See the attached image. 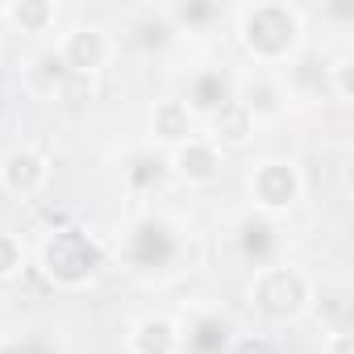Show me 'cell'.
<instances>
[{"label": "cell", "instance_id": "6da1fadb", "mask_svg": "<svg viewBox=\"0 0 354 354\" xmlns=\"http://www.w3.org/2000/svg\"><path fill=\"white\" fill-rule=\"evenodd\" d=\"M109 250H113V263L129 279L162 283V279H175L180 271H188L192 234H188V225L175 213L142 209V213H133L121 225V234H117V242Z\"/></svg>", "mask_w": 354, "mask_h": 354}, {"label": "cell", "instance_id": "7a4b0ae2", "mask_svg": "<svg viewBox=\"0 0 354 354\" xmlns=\"http://www.w3.org/2000/svg\"><path fill=\"white\" fill-rule=\"evenodd\" d=\"M238 50L246 67L283 71L308 46V13L292 0H254V5L230 9Z\"/></svg>", "mask_w": 354, "mask_h": 354}, {"label": "cell", "instance_id": "3957f363", "mask_svg": "<svg viewBox=\"0 0 354 354\" xmlns=\"http://www.w3.org/2000/svg\"><path fill=\"white\" fill-rule=\"evenodd\" d=\"M34 263H38V275L50 288H59V292H88L113 267V250L88 225L63 221V225H50L38 238Z\"/></svg>", "mask_w": 354, "mask_h": 354}, {"label": "cell", "instance_id": "277c9868", "mask_svg": "<svg viewBox=\"0 0 354 354\" xmlns=\"http://www.w3.org/2000/svg\"><path fill=\"white\" fill-rule=\"evenodd\" d=\"M313 300H317V279L292 259L250 271L246 279V308L263 325H300L304 317H313Z\"/></svg>", "mask_w": 354, "mask_h": 354}, {"label": "cell", "instance_id": "5b68a950", "mask_svg": "<svg viewBox=\"0 0 354 354\" xmlns=\"http://www.w3.org/2000/svg\"><path fill=\"white\" fill-rule=\"evenodd\" d=\"M304 188H308L304 171L288 154H263L246 171V201H250V209L267 213V217H279V221L304 201Z\"/></svg>", "mask_w": 354, "mask_h": 354}, {"label": "cell", "instance_id": "8992f818", "mask_svg": "<svg viewBox=\"0 0 354 354\" xmlns=\"http://www.w3.org/2000/svg\"><path fill=\"white\" fill-rule=\"evenodd\" d=\"M55 50H59L63 67L71 71V80H96V75H104V71L117 63V55H121L117 30L104 26V21H96V17H75V21H67V26L55 34Z\"/></svg>", "mask_w": 354, "mask_h": 354}, {"label": "cell", "instance_id": "52a82bcc", "mask_svg": "<svg viewBox=\"0 0 354 354\" xmlns=\"http://www.w3.org/2000/svg\"><path fill=\"white\" fill-rule=\"evenodd\" d=\"M184 38L175 34L171 17H167V5H133L121 13V34H117V46H129L138 59H167Z\"/></svg>", "mask_w": 354, "mask_h": 354}, {"label": "cell", "instance_id": "ba28073f", "mask_svg": "<svg viewBox=\"0 0 354 354\" xmlns=\"http://www.w3.org/2000/svg\"><path fill=\"white\" fill-rule=\"evenodd\" d=\"M50 154L30 142H17L0 154V192L9 201H38L50 188Z\"/></svg>", "mask_w": 354, "mask_h": 354}, {"label": "cell", "instance_id": "9c48e42d", "mask_svg": "<svg viewBox=\"0 0 354 354\" xmlns=\"http://www.w3.org/2000/svg\"><path fill=\"white\" fill-rule=\"evenodd\" d=\"M234 84H238L234 67H225V63H201V67H192L184 75V88L175 92V96H180L184 109L196 117V125H205L225 104H234Z\"/></svg>", "mask_w": 354, "mask_h": 354}, {"label": "cell", "instance_id": "30bf717a", "mask_svg": "<svg viewBox=\"0 0 354 354\" xmlns=\"http://www.w3.org/2000/svg\"><path fill=\"white\" fill-rule=\"evenodd\" d=\"M175 321H180V354H225L242 329L221 304H192Z\"/></svg>", "mask_w": 354, "mask_h": 354}, {"label": "cell", "instance_id": "8fae6325", "mask_svg": "<svg viewBox=\"0 0 354 354\" xmlns=\"http://www.w3.org/2000/svg\"><path fill=\"white\" fill-rule=\"evenodd\" d=\"M234 100L259 121H283L292 113V92L283 84L279 71H267V67H242L238 71V84H234Z\"/></svg>", "mask_w": 354, "mask_h": 354}, {"label": "cell", "instance_id": "7c38bea8", "mask_svg": "<svg viewBox=\"0 0 354 354\" xmlns=\"http://www.w3.org/2000/svg\"><path fill=\"white\" fill-rule=\"evenodd\" d=\"M234 250H238V259L250 271H263V267L288 259V230H283L279 217H267V213H254L250 209L234 225Z\"/></svg>", "mask_w": 354, "mask_h": 354}, {"label": "cell", "instance_id": "4fadbf2b", "mask_svg": "<svg viewBox=\"0 0 354 354\" xmlns=\"http://www.w3.org/2000/svg\"><path fill=\"white\" fill-rule=\"evenodd\" d=\"M167 175L184 188H213L225 175V150H217L205 133H196L167 154Z\"/></svg>", "mask_w": 354, "mask_h": 354}, {"label": "cell", "instance_id": "5bb4252c", "mask_svg": "<svg viewBox=\"0 0 354 354\" xmlns=\"http://www.w3.org/2000/svg\"><path fill=\"white\" fill-rule=\"evenodd\" d=\"M146 133H150V150L171 154L175 146H184L188 138H196L201 125H196V117L184 109L180 96H158V100L150 104V113H146Z\"/></svg>", "mask_w": 354, "mask_h": 354}, {"label": "cell", "instance_id": "9a60e30c", "mask_svg": "<svg viewBox=\"0 0 354 354\" xmlns=\"http://www.w3.org/2000/svg\"><path fill=\"white\" fill-rule=\"evenodd\" d=\"M67 84H71V71L63 67L55 42H42V46H34L26 55V63H21V88H26V96L55 100V96L67 92Z\"/></svg>", "mask_w": 354, "mask_h": 354}, {"label": "cell", "instance_id": "2e32d148", "mask_svg": "<svg viewBox=\"0 0 354 354\" xmlns=\"http://www.w3.org/2000/svg\"><path fill=\"white\" fill-rule=\"evenodd\" d=\"M125 354H180L175 313H142L125 325Z\"/></svg>", "mask_w": 354, "mask_h": 354}, {"label": "cell", "instance_id": "e0dca14e", "mask_svg": "<svg viewBox=\"0 0 354 354\" xmlns=\"http://www.w3.org/2000/svg\"><path fill=\"white\" fill-rule=\"evenodd\" d=\"M59 0H9V5H0V21H5L13 34H26L34 42L50 38L59 30Z\"/></svg>", "mask_w": 354, "mask_h": 354}, {"label": "cell", "instance_id": "ac0fdd59", "mask_svg": "<svg viewBox=\"0 0 354 354\" xmlns=\"http://www.w3.org/2000/svg\"><path fill=\"white\" fill-rule=\"evenodd\" d=\"M167 17L180 38H209L221 21H230V9L221 0H171Z\"/></svg>", "mask_w": 354, "mask_h": 354}, {"label": "cell", "instance_id": "d6986e66", "mask_svg": "<svg viewBox=\"0 0 354 354\" xmlns=\"http://www.w3.org/2000/svg\"><path fill=\"white\" fill-rule=\"evenodd\" d=\"M254 133H259V121H254L238 100L225 104L217 117L205 121V138H209L217 150H225V154H230V150H246V146L254 142Z\"/></svg>", "mask_w": 354, "mask_h": 354}, {"label": "cell", "instance_id": "ffe728a7", "mask_svg": "<svg viewBox=\"0 0 354 354\" xmlns=\"http://www.w3.org/2000/svg\"><path fill=\"white\" fill-rule=\"evenodd\" d=\"M121 175H125V184H129L138 196H150V192L162 188V180H167V154H162V150H138V154L121 167Z\"/></svg>", "mask_w": 354, "mask_h": 354}, {"label": "cell", "instance_id": "44dd1931", "mask_svg": "<svg viewBox=\"0 0 354 354\" xmlns=\"http://www.w3.org/2000/svg\"><path fill=\"white\" fill-rule=\"evenodd\" d=\"M0 354H67L59 329L50 325H26V329H9V337L0 342Z\"/></svg>", "mask_w": 354, "mask_h": 354}, {"label": "cell", "instance_id": "7402d4cb", "mask_svg": "<svg viewBox=\"0 0 354 354\" xmlns=\"http://www.w3.org/2000/svg\"><path fill=\"white\" fill-rule=\"evenodd\" d=\"M325 80H329V100H333V104H350V100H354V50H350V46L329 50Z\"/></svg>", "mask_w": 354, "mask_h": 354}, {"label": "cell", "instance_id": "603a6c76", "mask_svg": "<svg viewBox=\"0 0 354 354\" xmlns=\"http://www.w3.org/2000/svg\"><path fill=\"white\" fill-rule=\"evenodd\" d=\"M30 267V246L17 230H0V288L21 279V271Z\"/></svg>", "mask_w": 354, "mask_h": 354}, {"label": "cell", "instance_id": "cb8c5ba5", "mask_svg": "<svg viewBox=\"0 0 354 354\" xmlns=\"http://www.w3.org/2000/svg\"><path fill=\"white\" fill-rule=\"evenodd\" d=\"M225 354H283V350L267 329H238Z\"/></svg>", "mask_w": 354, "mask_h": 354}, {"label": "cell", "instance_id": "d4e9b609", "mask_svg": "<svg viewBox=\"0 0 354 354\" xmlns=\"http://www.w3.org/2000/svg\"><path fill=\"white\" fill-rule=\"evenodd\" d=\"M321 354H354V329H329L321 342Z\"/></svg>", "mask_w": 354, "mask_h": 354}, {"label": "cell", "instance_id": "484cf974", "mask_svg": "<svg viewBox=\"0 0 354 354\" xmlns=\"http://www.w3.org/2000/svg\"><path fill=\"white\" fill-rule=\"evenodd\" d=\"M321 17L337 26H354V5H321Z\"/></svg>", "mask_w": 354, "mask_h": 354}, {"label": "cell", "instance_id": "4316f807", "mask_svg": "<svg viewBox=\"0 0 354 354\" xmlns=\"http://www.w3.org/2000/svg\"><path fill=\"white\" fill-rule=\"evenodd\" d=\"M9 329H13V317H9V304H5V300H0V342H5V337H9Z\"/></svg>", "mask_w": 354, "mask_h": 354}]
</instances>
